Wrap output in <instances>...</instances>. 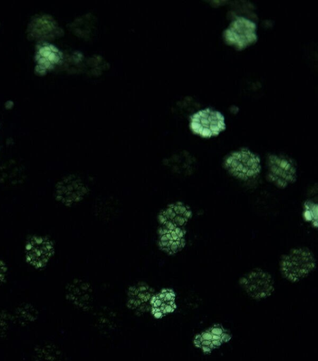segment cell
Returning <instances> with one entry per match:
<instances>
[{"label": "cell", "instance_id": "cell-1", "mask_svg": "<svg viewBox=\"0 0 318 361\" xmlns=\"http://www.w3.org/2000/svg\"><path fill=\"white\" fill-rule=\"evenodd\" d=\"M317 259L307 247H296L284 254L279 262L282 276L291 283H297L314 271Z\"/></svg>", "mask_w": 318, "mask_h": 361}, {"label": "cell", "instance_id": "cell-2", "mask_svg": "<svg viewBox=\"0 0 318 361\" xmlns=\"http://www.w3.org/2000/svg\"><path fill=\"white\" fill-rule=\"evenodd\" d=\"M224 167L232 177L242 181L255 178L262 169L259 156L247 148L230 153L224 161Z\"/></svg>", "mask_w": 318, "mask_h": 361}, {"label": "cell", "instance_id": "cell-3", "mask_svg": "<svg viewBox=\"0 0 318 361\" xmlns=\"http://www.w3.org/2000/svg\"><path fill=\"white\" fill-rule=\"evenodd\" d=\"M267 178L280 189H284L293 184L298 178L295 161L290 157L271 154L267 159Z\"/></svg>", "mask_w": 318, "mask_h": 361}, {"label": "cell", "instance_id": "cell-4", "mask_svg": "<svg viewBox=\"0 0 318 361\" xmlns=\"http://www.w3.org/2000/svg\"><path fill=\"white\" fill-rule=\"evenodd\" d=\"M239 284L249 297L257 300L269 298L275 290L274 278L261 268L253 269L243 275Z\"/></svg>", "mask_w": 318, "mask_h": 361}, {"label": "cell", "instance_id": "cell-5", "mask_svg": "<svg viewBox=\"0 0 318 361\" xmlns=\"http://www.w3.org/2000/svg\"><path fill=\"white\" fill-rule=\"evenodd\" d=\"M90 188L86 182L79 176L68 175L56 185V200L66 207H71L82 202L88 195Z\"/></svg>", "mask_w": 318, "mask_h": 361}, {"label": "cell", "instance_id": "cell-6", "mask_svg": "<svg viewBox=\"0 0 318 361\" xmlns=\"http://www.w3.org/2000/svg\"><path fill=\"white\" fill-rule=\"evenodd\" d=\"M256 30L257 25L254 21L243 16H237L224 30L223 35L226 43L241 49L257 41Z\"/></svg>", "mask_w": 318, "mask_h": 361}, {"label": "cell", "instance_id": "cell-7", "mask_svg": "<svg viewBox=\"0 0 318 361\" xmlns=\"http://www.w3.org/2000/svg\"><path fill=\"white\" fill-rule=\"evenodd\" d=\"M190 127L195 133L209 137L217 135L226 128L225 118L220 111L205 108L190 116Z\"/></svg>", "mask_w": 318, "mask_h": 361}, {"label": "cell", "instance_id": "cell-8", "mask_svg": "<svg viewBox=\"0 0 318 361\" xmlns=\"http://www.w3.org/2000/svg\"><path fill=\"white\" fill-rule=\"evenodd\" d=\"M53 241L45 236L33 235L25 245V259L28 264L36 269L44 268L54 254Z\"/></svg>", "mask_w": 318, "mask_h": 361}, {"label": "cell", "instance_id": "cell-9", "mask_svg": "<svg viewBox=\"0 0 318 361\" xmlns=\"http://www.w3.org/2000/svg\"><path fill=\"white\" fill-rule=\"evenodd\" d=\"M231 334L224 326L215 324L197 334L193 339L196 348L204 354H210L214 350L231 340Z\"/></svg>", "mask_w": 318, "mask_h": 361}, {"label": "cell", "instance_id": "cell-10", "mask_svg": "<svg viewBox=\"0 0 318 361\" xmlns=\"http://www.w3.org/2000/svg\"><path fill=\"white\" fill-rule=\"evenodd\" d=\"M192 217L190 207L183 202L176 201L161 209L157 220L160 226L184 228Z\"/></svg>", "mask_w": 318, "mask_h": 361}, {"label": "cell", "instance_id": "cell-11", "mask_svg": "<svg viewBox=\"0 0 318 361\" xmlns=\"http://www.w3.org/2000/svg\"><path fill=\"white\" fill-rule=\"evenodd\" d=\"M157 245L159 250L168 255L178 254L186 245L185 228L160 226L157 232Z\"/></svg>", "mask_w": 318, "mask_h": 361}, {"label": "cell", "instance_id": "cell-12", "mask_svg": "<svg viewBox=\"0 0 318 361\" xmlns=\"http://www.w3.org/2000/svg\"><path fill=\"white\" fill-rule=\"evenodd\" d=\"M154 289L146 283L139 282L128 288L126 297L127 307L137 314L150 310V301Z\"/></svg>", "mask_w": 318, "mask_h": 361}, {"label": "cell", "instance_id": "cell-13", "mask_svg": "<svg viewBox=\"0 0 318 361\" xmlns=\"http://www.w3.org/2000/svg\"><path fill=\"white\" fill-rule=\"evenodd\" d=\"M66 298L78 308L88 311L91 309L93 300L91 284L82 279L72 281L66 288Z\"/></svg>", "mask_w": 318, "mask_h": 361}, {"label": "cell", "instance_id": "cell-14", "mask_svg": "<svg viewBox=\"0 0 318 361\" xmlns=\"http://www.w3.org/2000/svg\"><path fill=\"white\" fill-rule=\"evenodd\" d=\"M62 52L54 45L42 42L37 45L35 54V71L44 73L59 64L62 60Z\"/></svg>", "mask_w": 318, "mask_h": 361}, {"label": "cell", "instance_id": "cell-15", "mask_svg": "<svg viewBox=\"0 0 318 361\" xmlns=\"http://www.w3.org/2000/svg\"><path fill=\"white\" fill-rule=\"evenodd\" d=\"M176 295L169 288H164L154 293L150 301V312L157 319H161L175 311L176 309Z\"/></svg>", "mask_w": 318, "mask_h": 361}, {"label": "cell", "instance_id": "cell-16", "mask_svg": "<svg viewBox=\"0 0 318 361\" xmlns=\"http://www.w3.org/2000/svg\"><path fill=\"white\" fill-rule=\"evenodd\" d=\"M56 29L55 22L50 16H39L30 21L27 30L28 35L34 38L48 37Z\"/></svg>", "mask_w": 318, "mask_h": 361}, {"label": "cell", "instance_id": "cell-17", "mask_svg": "<svg viewBox=\"0 0 318 361\" xmlns=\"http://www.w3.org/2000/svg\"><path fill=\"white\" fill-rule=\"evenodd\" d=\"M166 166L174 174L186 176L193 172L194 161L188 155H176L169 159Z\"/></svg>", "mask_w": 318, "mask_h": 361}, {"label": "cell", "instance_id": "cell-18", "mask_svg": "<svg viewBox=\"0 0 318 361\" xmlns=\"http://www.w3.org/2000/svg\"><path fill=\"white\" fill-rule=\"evenodd\" d=\"M302 217L315 228H318V204L312 200H307L303 204Z\"/></svg>", "mask_w": 318, "mask_h": 361}, {"label": "cell", "instance_id": "cell-19", "mask_svg": "<svg viewBox=\"0 0 318 361\" xmlns=\"http://www.w3.org/2000/svg\"><path fill=\"white\" fill-rule=\"evenodd\" d=\"M7 268L6 264L0 260V285L4 281Z\"/></svg>", "mask_w": 318, "mask_h": 361}]
</instances>
